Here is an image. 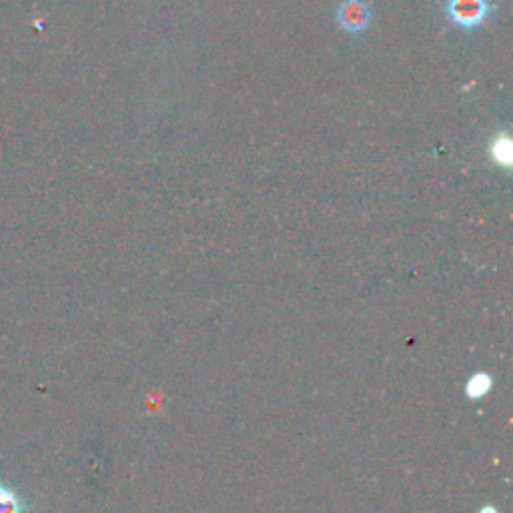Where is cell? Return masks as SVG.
Segmentation results:
<instances>
[{
    "mask_svg": "<svg viewBox=\"0 0 513 513\" xmlns=\"http://www.w3.org/2000/svg\"><path fill=\"white\" fill-rule=\"evenodd\" d=\"M493 158H495V163H500L503 167H509V163H511V147H509L508 139L503 141V142H495V145H493Z\"/></svg>",
    "mask_w": 513,
    "mask_h": 513,
    "instance_id": "cell-5",
    "label": "cell"
},
{
    "mask_svg": "<svg viewBox=\"0 0 513 513\" xmlns=\"http://www.w3.org/2000/svg\"><path fill=\"white\" fill-rule=\"evenodd\" d=\"M477 513H498V509L495 508H492V506H483L482 509H479Z\"/></svg>",
    "mask_w": 513,
    "mask_h": 513,
    "instance_id": "cell-6",
    "label": "cell"
},
{
    "mask_svg": "<svg viewBox=\"0 0 513 513\" xmlns=\"http://www.w3.org/2000/svg\"><path fill=\"white\" fill-rule=\"evenodd\" d=\"M0 513H27L22 495L4 482H0Z\"/></svg>",
    "mask_w": 513,
    "mask_h": 513,
    "instance_id": "cell-3",
    "label": "cell"
},
{
    "mask_svg": "<svg viewBox=\"0 0 513 513\" xmlns=\"http://www.w3.org/2000/svg\"><path fill=\"white\" fill-rule=\"evenodd\" d=\"M335 22L349 37L363 35L373 22V6L369 0H341L335 11Z\"/></svg>",
    "mask_w": 513,
    "mask_h": 513,
    "instance_id": "cell-2",
    "label": "cell"
},
{
    "mask_svg": "<svg viewBox=\"0 0 513 513\" xmlns=\"http://www.w3.org/2000/svg\"><path fill=\"white\" fill-rule=\"evenodd\" d=\"M492 377L487 373H475L471 375L466 383V395L471 399H482L492 389Z\"/></svg>",
    "mask_w": 513,
    "mask_h": 513,
    "instance_id": "cell-4",
    "label": "cell"
},
{
    "mask_svg": "<svg viewBox=\"0 0 513 513\" xmlns=\"http://www.w3.org/2000/svg\"><path fill=\"white\" fill-rule=\"evenodd\" d=\"M495 13L492 0H445L443 14L453 29L461 32H475L485 27Z\"/></svg>",
    "mask_w": 513,
    "mask_h": 513,
    "instance_id": "cell-1",
    "label": "cell"
}]
</instances>
